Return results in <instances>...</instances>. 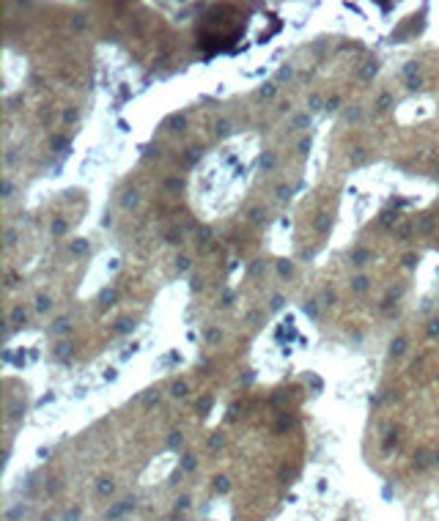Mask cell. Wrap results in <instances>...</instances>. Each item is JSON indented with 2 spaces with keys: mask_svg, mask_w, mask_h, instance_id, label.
Returning <instances> with one entry per match:
<instances>
[{
  "mask_svg": "<svg viewBox=\"0 0 439 521\" xmlns=\"http://www.w3.org/2000/svg\"><path fill=\"white\" fill-rule=\"evenodd\" d=\"M99 491H102V494H110V491H113V483H110V480L104 477L102 483H99Z\"/></svg>",
  "mask_w": 439,
  "mask_h": 521,
  "instance_id": "obj_1",
  "label": "cell"
}]
</instances>
